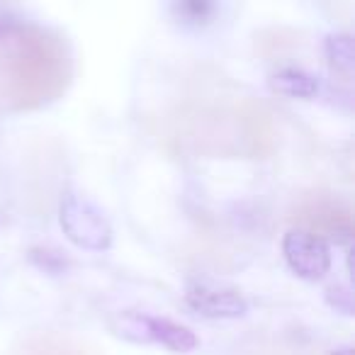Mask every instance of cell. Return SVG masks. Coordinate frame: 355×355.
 Masks as SVG:
<instances>
[{
	"mask_svg": "<svg viewBox=\"0 0 355 355\" xmlns=\"http://www.w3.org/2000/svg\"><path fill=\"white\" fill-rule=\"evenodd\" d=\"M114 331L122 338L139 340V343H161L173 353H188V350L198 348V338L188 326H180L168 319H156V316L124 314L117 319Z\"/></svg>",
	"mask_w": 355,
	"mask_h": 355,
	"instance_id": "cell-4",
	"label": "cell"
},
{
	"mask_svg": "<svg viewBox=\"0 0 355 355\" xmlns=\"http://www.w3.org/2000/svg\"><path fill=\"white\" fill-rule=\"evenodd\" d=\"M188 302L195 311L205 316H243L248 304L239 292L234 290H214V287H190Z\"/></svg>",
	"mask_w": 355,
	"mask_h": 355,
	"instance_id": "cell-6",
	"label": "cell"
},
{
	"mask_svg": "<svg viewBox=\"0 0 355 355\" xmlns=\"http://www.w3.org/2000/svg\"><path fill=\"white\" fill-rule=\"evenodd\" d=\"M282 253L287 266L304 280H321L331 268L329 243L304 229H292L287 234L282 241Z\"/></svg>",
	"mask_w": 355,
	"mask_h": 355,
	"instance_id": "cell-5",
	"label": "cell"
},
{
	"mask_svg": "<svg viewBox=\"0 0 355 355\" xmlns=\"http://www.w3.org/2000/svg\"><path fill=\"white\" fill-rule=\"evenodd\" d=\"M326 54H329V61L336 71L350 76L353 73V64H355V54H353V40L348 35H336L329 37L326 42Z\"/></svg>",
	"mask_w": 355,
	"mask_h": 355,
	"instance_id": "cell-9",
	"label": "cell"
},
{
	"mask_svg": "<svg viewBox=\"0 0 355 355\" xmlns=\"http://www.w3.org/2000/svg\"><path fill=\"white\" fill-rule=\"evenodd\" d=\"M22 355H80L78 348L69 343L64 338H56V336H42L27 343V348L22 350Z\"/></svg>",
	"mask_w": 355,
	"mask_h": 355,
	"instance_id": "cell-10",
	"label": "cell"
},
{
	"mask_svg": "<svg viewBox=\"0 0 355 355\" xmlns=\"http://www.w3.org/2000/svg\"><path fill=\"white\" fill-rule=\"evenodd\" d=\"M292 222L297 229L314 234V236L336 239V241H350L353 239V212L348 205L331 195H311L304 198L295 209H292Z\"/></svg>",
	"mask_w": 355,
	"mask_h": 355,
	"instance_id": "cell-2",
	"label": "cell"
},
{
	"mask_svg": "<svg viewBox=\"0 0 355 355\" xmlns=\"http://www.w3.org/2000/svg\"><path fill=\"white\" fill-rule=\"evenodd\" d=\"M173 12L188 25H205L217 12V0H173Z\"/></svg>",
	"mask_w": 355,
	"mask_h": 355,
	"instance_id": "cell-8",
	"label": "cell"
},
{
	"mask_svg": "<svg viewBox=\"0 0 355 355\" xmlns=\"http://www.w3.org/2000/svg\"><path fill=\"white\" fill-rule=\"evenodd\" d=\"M334 355H350V350H336Z\"/></svg>",
	"mask_w": 355,
	"mask_h": 355,
	"instance_id": "cell-11",
	"label": "cell"
},
{
	"mask_svg": "<svg viewBox=\"0 0 355 355\" xmlns=\"http://www.w3.org/2000/svg\"><path fill=\"white\" fill-rule=\"evenodd\" d=\"M71 78L73 64L61 37L25 22L0 25V107H44L66 93Z\"/></svg>",
	"mask_w": 355,
	"mask_h": 355,
	"instance_id": "cell-1",
	"label": "cell"
},
{
	"mask_svg": "<svg viewBox=\"0 0 355 355\" xmlns=\"http://www.w3.org/2000/svg\"><path fill=\"white\" fill-rule=\"evenodd\" d=\"M61 229L71 243L88 251H105L112 243V227L105 214L76 195H69L61 205Z\"/></svg>",
	"mask_w": 355,
	"mask_h": 355,
	"instance_id": "cell-3",
	"label": "cell"
},
{
	"mask_svg": "<svg viewBox=\"0 0 355 355\" xmlns=\"http://www.w3.org/2000/svg\"><path fill=\"white\" fill-rule=\"evenodd\" d=\"M272 90L280 95H287V98H314L319 85L311 76H306L304 71L300 69H285L277 71L270 80Z\"/></svg>",
	"mask_w": 355,
	"mask_h": 355,
	"instance_id": "cell-7",
	"label": "cell"
}]
</instances>
